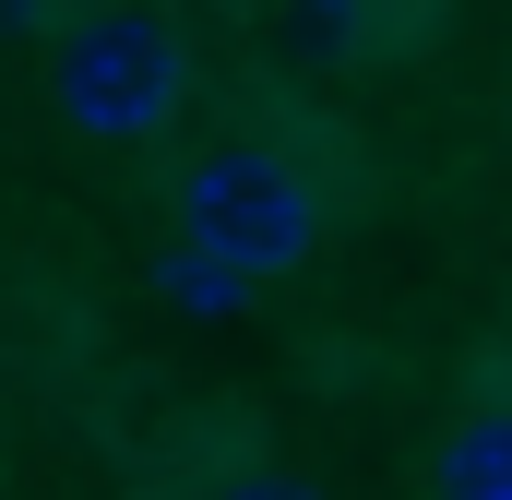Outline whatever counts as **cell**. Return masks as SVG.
<instances>
[{"label":"cell","instance_id":"cell-1","mask_svg":"<svg viewBox=\"0 0 512 500\" xmlns=\"http://www.w3.org/2000/svg\"><path fill=\"white\" fill-rule=\"evenodd\" d=\"M48 84H60V120L96 131V143H155V131L179 120V96H191V48L155 24V12H72L60 36H48Z\"/></svg>","mask_w":512,"mask_h":500},{"label":"cell","instance_id":"cell-2","mask_svg":"<svg viewBox=\"0 0 512 500\" xmlns=\"http://www.w3.org/2000/svg\"><path fill=\"white\" fill-rule=\"evenodd\" d=\"M179 239L227 250L251 274H298L322 250V191L274 155V143H215L179 167Z\"/></svg>","mask_w":512,"mask_h":500},{"label":"cell","instance_id":"cell-3","mask_svg":"<svg viewBox=\"0 0 512 500\" xmlns=\"http://www.w3.org/2000/svg\"><path fill=\"white\" fill-rule=\"evenodd\" d=\"M429 489H441V500H512V405H477V417L441 429Z\"/></svg>","mask_w":512,"mask_h":500},{"label":"cell","instance_id":"cell-4","mask_svg":"<svg viewBox=\"0 0 512 500\" xmlns=\"http://www.w3.org/2000/svg\"><path fill=\"white\" fill-rule=\"evenodd\" d=\"M215 500H322V489H310L298 465H251V477H227Z\"/></svg>","mask_w":512,"mask_h":500},{"label":"cell","instance_id":"cell-5","mask_svg":"<svg viewBox=\"0 0 512 500\" xmlns=\"http://www.w3.org/2000/svg\"><path fill=\"white\" fill-rule=\"evenodd\" d=\"M48 24V0H0V36H36Z\"/></svg>","mask_w":512,"mask_h":500}]
</instances>
